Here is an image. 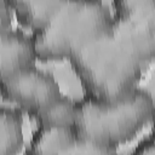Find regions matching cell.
Wrapping results in <instances>:
<instances>
[{
	"instance_id": "277c9868",
	"label": "cell",
	"mask_w": 155,
	"mask_h": 155,
	"mask_svg": "<svg viewBox=\"0 0 155 155\" xmlns=\"http://www.w3.org/2000/svg\"><path fill=\"white\" fill-rule=\"evenodd\" d=\"M1 94L8 103L31 116L62 93L53 75L34 65L1 78Z\"/></svg>"
},
{
	"instance_id": "7a4b0ae2",
	"label": "cell",
	"mask_w": 155,
	"mask_h": 155,
	"mask_svg": "<svg viewBox=\"0 0 155 155\" xmlns=\"http://www.w3.org/2000/svg\"><path fill=\"white\" fill-rule=\"evenodd\" d=\"M8 1L18 22L30 29L41 61L70 59L115 25L114 10L103 1Z\"/></svg>"
},
{
	"instance_id": "6da1fadb",
	"label": "cell",
	"mask_w": 155,
	"mask_h": 155,
	"mask_svg": "<svg viewBox=\"0 0 155 155\" xmlns=\"http://www.w3.org/2000/svg\"><path fill=\"white\" fill-rule=\"evenodd\" d=\"M113 10V30L69 59L85 94L107 104L128 97L155 61V0H119Z\"/></svg>"
},
{
	"instance_id": "3957f363",
	"label": "cell",
	"mask_w": 155,
	"mask_h": 155,
	"mask_svg": "<svg viewBox=\"0 0 155 155\" xmlns=\"http://www.w3.org/2000/svg\"><path fill=\"white\" fill-rule=\"evenodd\" d=\"M154 111L153 96L138 87L128 97L113 104L85 94L76 101V121L73 130L94 145L115 150L134 138L151 121Z\"/></svg>"
},
{
	"instance_id": "30bf717a",
	"label": "cell",
	"mask_w": 155,
	"mask_h": 155,
	"mask_svg": "<svg viewBox=\"0 0 155 155\" xmlns=\"http://www.w3.org/2000/svg\"><path fill=\"white\" fill-rule=\"evenodd\" d=\"M131 155H155V138L150 136L140 142Z\"/></svg>"
},
{
	"instance_id": "52a82bcc",
	"label": "cell",
	"mask_w": 155,
	"mask_h": 155,
	"mask_svg": "<svg viewBox=\"0 0 155 155\" xmlns=\"http://www.w3.org/2000/svg\"><path fill=\"white\" fill-rule=\"evenodd\" d=\"M39 128H73L76 121V101L61 94L54 102L31 115Z\"/></svg>"
},
{
	"instance_id": "8992f818",
	"label": "cell",
	"mask_w": 155,
	"mask_h": 155,
	"mask_svg": "<svg viewBox=\"0 0 155 155\" xmlns=\"http://www.w3.org/2000/svg\"><path fill=\"white\" fill-rule=\"evenodd\" d=\"M36 59L39 58L31 34L13 28L0 30L1 78L34 67Z\"/></svg>"
},
{
	"instance_id": "ba28073f",
	"label": "cell",
	"mask_w": 155,
	"mask_h": 155,
	"mask_svg": "<svg viewBox=\"0 0 155 155\" xmlns=\"http://www.w3.org/2000/svg\"><path fill=\"white\" fill-rule=\"evenodd\" d=\"M16 107H1L0 110V155H17L22 149L23 116Z\"/></svg>"
},
{
	"instance_id": "9c48e42d",
	"label": "cell",
	"mask_w": 155,
	"mask_h": 155,
	"mask_svg": "<svg viewBox=\"0 0 155 155\" xmlns=\"http://www.w3.org/2000/svg\"><path fill=\"white\" fill-rule=\"evenodd\" d=\"M15 12L8 0H0V30L11 28V21Z\"/></svg>"
},
{
	"instance_id": "5b68a950",
	"label": "cell",
	"mask_w": 155,
	"mask_h": 155,
	"mask_svg": "<svg viewBox=\"0 0 155 155\" xmlns=\"http://www.w3.org/2000/svg\"><path fill=\"white\" fill-rule=\"evenodd\" d=\"M25 155H119L115 150L82 139L73 128H39Z\"/></svg>"
},
{
	"instance_id": "8fae6325",
	"label": "cell",
	"mask_w": 155,
	"mask_h": 155,
	"mask_svg": "<svg viewBox=\"0 0 155 155\" xmlns=\"http://www.w3.org/2000/svg\"><path fill=\"white\" fill-rule=\"evenodd\" d=\"M151 122H153V133L150 134L153 138H155V111H154V115H153V119H151Z\"/></svg>"
}]
</instances>
